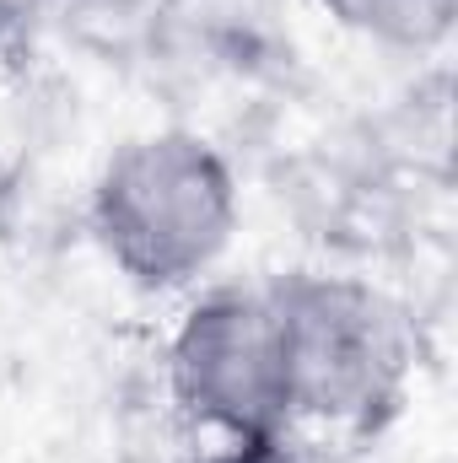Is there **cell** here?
I'll use <instances>...</instances> for the list:
<instances>
[{
  "mask_svg": "<svg viewBox=\"0 0 458 463\" xmlns=\"http://www.w3.org/2000/svg\"><path fill=\"white\" fill-rule=\"evenodd\" d=\"M232 162L195 129L129 135L92 184V237L135 291L200 286L237 232Z\"/></svg>",
  "mask_w": 458,
  "mask_h": 463,
  "instance_id": "cell-1",
  "label": "cell"
},
{
  "mask_svg": "<svg viewBox=\"0 0 458 463\" xmlns=\"http://www.w3.org/2000/svg\"><path fill=\"white\" fill-rule=\"evenodd\" d=\"M270 307L291 426L367 431L399 404L410 329L377 286L350 275H297L270 291Z\"/></svg>",
  "mask_w": 458,
  "mask_h": 463,
  "instance_id": "cell-2",
  "label": "cell"
},
{
  "mask_svg": "<svg viewBox=\"0 0 458 463\" xmlns=\"http://www.w3.org/2000/svg\"><path fill=\"white\" fill-rule=\"evenodd\" d=\"M167 388L189 426L232 448H275L291 415L270 291H200L167 340Z\"/></svg>",
  "mask_w": 458,
  "mask_h": 463,
  "instance_id": "cell-3",
  "label": "cell"
},
{
  "mask_svg": "<svg viewBox=\"0 0 458 463\" xmlns=\"http://www.w3.org/2000/svg\"><path fill=\"white\" fill-rule=\"evenodd\" d=\"M319 5L345 33L383 49H410V54L437 49L458 16V0H319Z\"/></svg>",
  "mask_w": 458,
  "mask_h": 463,
  "instance_id": "cell-4",
  "label": "cell"
},
{
  "mask_svg": "<svg viewBox=\"0 0 458 463\" xmlns=\"http://www.w3.org/2000/svg\"><path fill=\"white\" fill-rule=\"evenodd\" d=\"M49 5H54V0H0V38L27 33V27H33Z\"/></svg>",
  "mask_w": 458,
  "mask_h": 463,
  "instance_id": "cell-5",
  "label": "cell"
},
{
  "mask_svg": "<svg viewBox=\"0 0 458 463\" xmlns=\"http://www.w3.org/2000/svg\"><path fill=\"white\" fill-rule=\"evenodd\" d=\"M76 5H119V0H76Z\"/></svg>",
  "mask_w": 458,
  "mask_h": 463,
  "instance_id": "cell-6",
  "label": "cell"
}]
</instances>
